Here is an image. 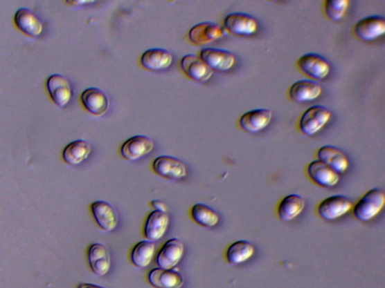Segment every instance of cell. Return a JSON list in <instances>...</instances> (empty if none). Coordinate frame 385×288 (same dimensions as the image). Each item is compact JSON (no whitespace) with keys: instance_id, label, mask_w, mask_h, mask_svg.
<instances>
[{"instance_id":"1","label":"cell","mask_w":385,"mask_h":288,"mask_svg":"<svg viewBox=\"0 0 385 288\" xmlns=\"http://www.w3.org/2000/svg\"><path fill=\"white\" fill-rule=\"evenodd\" d=\"M385 204L383 190L374 188L365 192L354 204L351 214L355 220L360 222H368L382 212Z\"/></svg>"},{"instance_id":"2","label":"cell","mask_w":385,"mask_h":288,"mask_svg":"<svg viewBox=\"0 0 385 288\" xmlns=\"http://www.w3.org/2000/svg\"><path fill=\"white\" fill-rule=\"evenodd\" d=\"M353 205L345 195H332L322 200L314 208V213L323 221L334 222L351 213Z\"/></svg>"},{"instance_id":"3","label":"cell","mask_w":385,"mask_h":288,"mask_svg":"<svg viewBox=\"0 0 385 288\" xmlns=\"http://www.w3.org/2000/svg\"><path fill=\"white\" fill-rule=\"evenodd\" d=\"M331 117L332 112L325 106H312L303 113L297 129L304 135L313 136L329 123Z\"/></svg>"},{"instance_id":"4","label":"cell","mask_w":385,"mask_h":288,"mask_svg":"<svg viewBox=\"0 0 385 288\" xmlns=\"http://www.w3.org/2000/svg\"><path fill=\"white\" fill-rule=\"evenodd\" d=\"M296 68L312 81H322L330 75L331 67L328 61L317 54H306L296 60Z\"/></svg>"},{"instance_id":"5","label":"cell","mask_w":385,"mask_h":288,"mask_svg":"<svg viewBox=\"0 0 385 288\" xmlns=\"http://www.w3.org/2000/svg\"><path fill=\"white\" fill-rule=\"evenodd\" d=\"M223 28L233 36L250 37L258 31V22L253 16L243 12H233L227 15Z\"/></svg>"},{"instance_id":"6","label":"cell","mask_w":385,"mask_h":288,"mask_svg":"<svg viewBox=\"0 0 385 288\" xmlns=\"http://www.w3.org/2000/svg\"><path fill=\"white\" fill-rule=\"evenodd\" d=\"M306 177L320 188L332 189L339 185L341 175L322 162L314 160L305 169Z\"/></svg>"},{"instance_id":"7","label":"cell","mask_w":385,"mask_h":288,"mask_svg":"<svg viewBox=\"0 0 385 288\" xmlns=\"http://www.w3.org/2000/svg\"><path fill=\"white\" fill-rule=\"evenodd\" d=\"M385 32L384 17L369 16L358 21L352 28L353 36L359 41L370 42L379 39Z\"/></svg>"},{"instance_id":"8","label":"cell","mask_w":385,"mask_h":288,"mask_svg":"<svg viewBox=\"0 0 385 288\" xmlns=\"http://www.w3.org/2000/svg\"><path fill=\"white\" fill-rule=\"evenodd\" d=\"M199 58L213 73L229 72L235 64V57L231 51L208 48L200 51Z\"/></svg>"},{"instance_id":"9","label":"cell","mask_w":385,"mask_h":288,"mask_svg":"<svg viewBox=\"0 0 385 288\" xmlns=\"http://www.w3.org/2000/svg\"><path fill=\"white\" fill-rule=\"evenodd\" d=\"M152 169L157 176L169 180H182L188 173L185 163L169 155L157 157L152 163Z\"/></svg>"},{"instance_id":"10","label":"cell","mask_w":385,"mask_h":288,"mask_svg":"<svg viewBox=\"0 0 385 288\" xmlns=\"http://www.w3.org/2000/svg\"><path fill=\"white\" fill-rule=\"evenodd\" d=\"M152 138L145 135L130 137L122 144L120 153L128 162H136L150 155L154 149Z\"/></svg>"},{"instance_id":"11","label":"cell","mask_w":385,"mask_h":288,"mask_svg":"<svg viewBox=\"0 0 385 288\" xmlns=\"http://www.w3.org/2000/svg\"><path fill=\"white\" fill-rule=\"evenodd\" d=\"M273 111L266 108L251 110L243 113L238 119L239 128L244 133L257 134L269 126Z\"/></svg>"},{"instance_id":"12","label":"cell","mask_w":385,"mask_h":288,"mask_svg":"<svg viewBox=\"0 0 385 288\" xmlns=\"http://www.w3.org/2000/svg\"><path fill=\"white\" fill-rule=\"evenodd\" d=\"M305 200L298 194H290L280 199L276 204L275 213L277 219L290 222L298 218L305 208Z\"/></svg>"},{"instance_id":"13","label":"cell","mask_w":385,"mask_h":288,"mask_svg":"<svg viewBox=\"0 0 385 288\" xmlns=\"http://www.w3.org/2000/svg\"><path fill=\"white\" fill-rule=\"evenodd\" d=\"M47 89L51 98L60 108H65L71 102L73 91L66 77L59 74L51 75L47 80Z\"/></svg>"},{"instance_id":"14","label":"cell","mask_w":385,"mask_h":288,"mask_svg":"<svg viewBox=\"0 0 385 288\" xmlns=\"http://www.w3.org/2000/svg\"><path fill=\"white\" fill-rule=\"evenodd\" d=\"M226 31L215 23L204 22L198 23L192 27L188 32V39L195 46H205L223 38Z\"/></svg>"},{"instance_id":"15","label":"cell","mask_w":385,"mask_h":288,"mask_svg":"<svg viewBox=\"0 0 385 288\" xmlns=\"http://www.w3.org/2000/svg\"><path fill=\"white\" fill-rule=\"evenodd\" d=\"M174 57L170 51L163 48H151L140 58V65L148 72L159 73L171 67Z\"/></svg>"},{"instance_id":"16","label":"cell","mask_w":385,"mask_h":288,"mask_svg":"<svg viewBox=\"0 0 385 288\" xmlns=\"http://www.w3.org/2000/svg\"><path fill=\"white\" fill-rule=\"evenodd\" d=\"M185 247L177 238H172L164 243L155 258L156 264L159 268L173 269L176 267L183 256Z\"/></svg>"},{"instance_id":"17","label":"cell","mask_w":385,"mask_h":288,"mask_svg":"<svg viewBox=\"0 0 385 288\" xmlns=\"http://www.w3.org/2000/svg\"><path fill=\"white\" fill-rule=\"evenodd\" d=\"M84 109L95 117L106 115L109 109V99L106 93L96 87L84 90L81 95Z\"/></svg>"},{"instance_id":"18","label":"cell","mask_w":385,"mask_h":288,"mask_svg":"<svg viewBox=\"0 0 385 288\" xmlns=\"http://www.w3.org/2000/svg\"><path fill=\"white\" fill-rule=\"evenodd\" d=\"M93 219L104 232H111L116 229L118 215L109 203L105 200H96L91 205Z\"/></svg>"},{"instance_id":"19","label":"cell","mask_w":385,"mask_h":288,"mask_svg":"<svg viewBox=\"0 0 385 288\" xmlns=\"http://www.w3.org/2000/svg\"><path fill=\"white\" fill-rule=\"evenodd\" d=\"M323 91L322 86L312 80H301L293 84L288 89V99L296 103H306L316 100Z\"/></svg>"},{"instance_id":"20","label":"cell","mask_w":385,"mask_h":288,"mask_svg":"<svg viewBox=\"0 0 385 288\" xmlns=\"http://www.w3.org/2000/svg\"><path fill=\"white\" fill-rule=\"evenodd\" d=\"M317 160L325 163L330 169L341 175L345 173L350 167L347 155L339 148L326 145L321 146L316 153Z\"/></svg>"},{"instance_id":"21","label":"cell","mask_w":385,"mask_h":288,"mask_svg":"<svg viewBox=\"0 0 385 288\" xmlns=\"http://www.w3.org/2000/svg\"><path fill=\"white\" fill-rule=\"evenodd\" d=\"M180 66L183 73L190 80L200 84L209 81L214 73L199 56L194 55L183 57L181 60Z\"/></svg>"},{"instance_id":"22","label":"cell","mask_w":385,"mask_h":288,"mask_svg":"<svg viewBox=\"0 0 385 288\" xmlns=\"http://www.w3.org/2000/svg\"><path fill=\"white\" fill-rule=\"evenodd\" d=\"M87 260L92 272L98 276L107 275L111 267V257L107 247L102 243H93L87 251Z\"/></svg>"},{"instance_id":"23","label":"cell","mask_w":385,"mask_h":288,"mask_svg":"<svg viewBox=\"0 0 385 288\" xmlns=\"http://www.w3.org/2000/svg\"><path fill=\"white\" fill-rule=\"evenodd\" d=\"M170 224V217L166 213L160 211H152L148 215L145 221L143 233L145 238L151 242H156L161 240L166 231H168Z\"/></svg>"},{"instance_id":"24","label":"cell","mask_w":385,"mask_h":288,"mask_svg":"<svg viewBox=\"0 0 385 288\" xmlns=\"http://www.w3.org/2000/svg\"><path fill=\"white\" fill-rule=\"evenodd\" d=\"M256 252V247L247 240H238L231 244L224 252V258L227 264L231 266H239L247 263Z\"/></svg>"},{"instance_id":"25","label":"cell","mask_w":385,"mask_h":288,"mask_svg":"<svg viewBox=\"0 0 385 288\" xmlns=\"http://www.w3.org/2000/svg\"><path fill=\"white\" fill-rule=\"evenodd\" d=\"M16 27L28 36L37 38L43 32V24L38 16L27 8H21L15 15Z\"/></svg>"},{"instance_id":"26","label":"cell","mask_w":385,"mask_h":288,"mask_svg":"<svg viewBox=\"0 0 385 288\" xmlns=\"http://www.w3.org/2000/svg\"><path fill=\"white\" fill-rule=\"evenodd\" d=\"M147 280L154 288H181L183 278L173 269L155 268L147 275Z\"/></svg>"},{"instance_id":"27","label":"cell","mask_w":385,"mask_h":288,"mask_svg":"<svg viewBox=\"0 0 385 288\" xmlns=\"http://www.w3.org/2000/svg\"><path fill=\"white\" fill-rule=\"evenodd\" d=\"M92 152V147L84 140H76L69 143L62 153L64 161L69 165H78L89 159Z\"/></svg>"},{"instance_id":"28","label":"cell","mask_w":385,"mask_h":288,"mask_svg":"<svg viewBox=\"0 0 385 288\" xmlns=\"http://www.w3.org/2000/svg\"><path fill=\"white\" fill-rule=\"evenodd\" d=\"M190 216L198 225L205 229L215 228L220 216L214 209L204 204H197L190 209Z\"/></svg>"},{"instance_id":"29","label":"cell","mask_w":385,"mask_h":288,"mask_svg":"<svg viewBox=\"0 0 385 288\" xmlns=\"http://www.w3.org/2000/svg\"><path fill=\"white\" fill-rule=\"evenodd\" d=\"M154 252V243L148 240H143L138 242L131 251L130 260L137 268H145L151 264Z\"/></svg>"},{"instance_id":"30","label":"cell","mask_w":385,"mask_h":288,"mask_svg":"<svg viewBox=\"0 0 385 288\" xmlns=\"http://www.w3.org/2000/svg\"><path fill=\"white\" fill-rule=\"evenodd\" d=\"M349 4L348 0H326L323 2V12L330 21H339L345 17Z\"/></svg>"},{"instance_id":"31","label":"cell","mask_w":385,"mask_h":288,"mask_svg":"<svg viewBox=\"0 0 385 288\" xmlns=\"http://www.w3.org/2000/svg\"><path fill=\"white\" fill-rule=\"evenodd\" d=\"M150 205L156 211L166 213V206L161 200H153L150 202Z\"/></svg>"},{"instance_id":"32","label":"cell","mask_w":385,"mask_h":288,"mask_svg":"<svg viewBox=\"0 0 385 288\" xmlns=\"http://www.w3.org/2000/svg\"><path fill=\"white\" fill-rule=\"evenodd\" d=\"M77 288H104L101 286L90 284V283H82L78 286Z\"/></svg>"},{"instance_id":"33","label":"cell","mask_w":385,"mask_h":288,"mask_svg":"<svg viewBox=\"0 0 385 288\" xmlns=\"http://www.w3.org/2000/svg\"><path fill=\"white\" fill-rule=\"evenodd\" d=\"M94 1H74V2H70L69 3H72V4H75V5H89V4H92L94 3Z\"/></svg>"}]
</instances>
